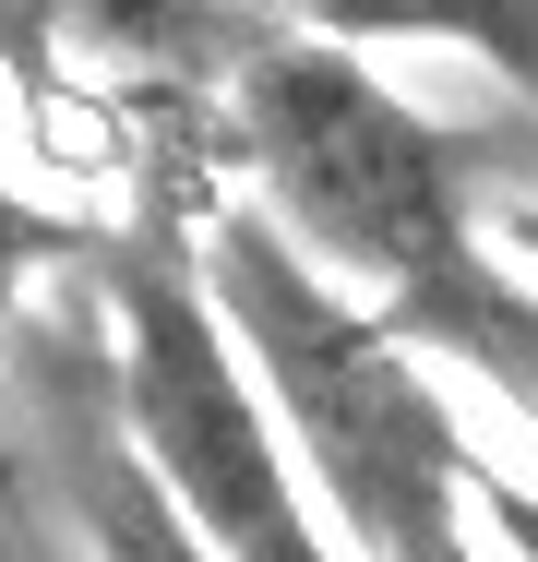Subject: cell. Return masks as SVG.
<instances>
[{
	"label": "cell",
	"instance_id": "cell-4",
	"mask_svg": "<svg viewBox=\"0 0 538 562\" xmlns=\"http://www.w3.org/2000/svg\"><path fill=\"white\" fill-rule=\"evenodd\" d=\"M48 443H60V491H72V527H85V562H215L168 491L144 479V454L120 443V407H108V359H72L48 371Z\"/></svg>",
	"mask_w": 538,
	"mask_h": 562
},
{
	"label": "cell",
	"instance_id": "cell-2",
	"mask_svg": "<svg viewBox=\"0 0 538 562\" xmlns=\"http://www.w3.org/2000/svg\"><path fill=\"white\" fill-rule=\"evenodd\" d=\"M192 263L227 347L251 359L276 431L347 562H503L479 539V443L455 431L419 347H395L251 192L192 204Z\"/></svg>",
	"mask_w": 538,
	"mask_h": 562
},
{
	"label": "cell",
	"instance_id": "cell-6",
	"mask_svg": "<svg viewBox=\"0 0 538 562\" xmlns=\"http://www.w3.org/2000/svg\"><path fill=\"white\" fill-rule=\"evenodd\" d=\"M72 251H97V216L36 204L24 180H0V491H12V336H24L36 276H48V263H72Z\"/></svg>",
	"mask_w": 538,
	"mask_h": 562
},
{
	"label": "cell",
	"instance_id": "cell-3",
	"mask_svg": "<svg viewBox=\"0 0 538 562\" xmlns=\"http://www.w3.org/2000/svg\"><path fill=\"white\" fill-rule=\"evenodd\" d=\"M97 300H108V347H97L108 407H120V443L144 454V479L168 491V515L215 562H347L251 359L227 347L204 300L180 192H144L132 227H97Z\"/></svg>",
	"mask_w": 538,
	"mask_h": 562
},
{
	"label": "cell",
	"instance_id": "cell-7",
	"mask_svg": "<svg viewBox=\"0 0 538 562\" xmlns=\"http://www.w3.org/2000/svg\"><path fill=\"white\" fill-rule=\"evenodd\" d=\"M467 503H479V539H491L503 562H538V479L479 467V479H467Z\"/></svg>",
	"mask_w": 538,
	"mask_h": 562
},
{
	"label": "cell",
	"instance_id": "cell-5",
	"mask_svg": "<svg viewBox=\"0 0 538 562\" xmlns=\"http://www.w3.org/2000/svg\"><path fill=\"white\" fill-rule=\"evenodd\" d=\"M288 24L335 48H455L538 109V0H288Z\"/></svg>",
	"mask_w": 538,
	"mask_h": 562
},
{
	"label": "cell",
	"instance_id": "cell-8",
	"mask_svg": "<svg viewBox=\"0 0 538 562\" xmlns=\"http://www.w3.org/2000/svg\"><path fill=\"white\" fill-rule=\"evenodd\" d=\"M527 239H538V216H527Z\"/></svg>",
	"mask_w": 538,
	"mask_h": 562
},
{
	"label": "cell",
	"instance_id": "cell-1",
	"mask_svg": "<svg viewBox=\"0 0 538 562\" xmlns=\"http://www.w3.org/2000/svg\"><path fill=\"white\" fill-rule=\"evenodd\" d=\"M215 132L239 156V192L312 251L323 276L419 359H455L538 431V288L491 251L479 156L407 109L371 48L300 36L288 12L227 48Z\"/></svg>",
	"mask_w": 538,
	"mask_h": 562
}]
</instances>
